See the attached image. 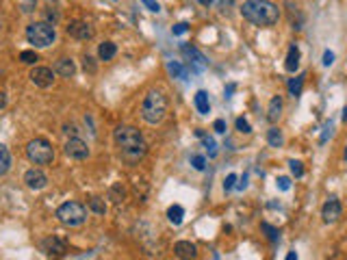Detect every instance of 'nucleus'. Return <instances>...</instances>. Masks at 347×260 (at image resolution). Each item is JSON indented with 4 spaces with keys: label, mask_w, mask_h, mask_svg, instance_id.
<instances>
[{
    "label": "nucleus",
    "mask_w": 347,
    "mask_h": 260,
    "mask_svg": "<svg viewBox=\"0 0 347 260\" xmlns=\"http://www.w3.org/2000/svg\"><path fill=\"white\" fill-rule=\"evenodd\" d=\"M289 167H291V174L295 178H302L304 176V167H302L300 160H289Z\"/></svg>",
    "instance_id": "obj_28"
},
{
    "label": "nucleus",
    "mask_w": 347,
    "mask_h": 260,
    "mask_svg": "<svg viewBox=\"0 0 347 260\" xmlns=\"http://www.w3.org/2000/svg\"><path fill=\"white\" fill-rule=\"evenodd\" d=\"M0 28H3V18H0Z\"/></svg>",
    "instance_id": "obj_46"
},
{
    "label": "nucleus",
    "mask_w": 347,
    "mask_h": 260,
    "mask_svg": "<svg viewBox=\"0 0 347 260\" xmlns=\"http://www.w3.org/2000/svg\"><path fill=\"white\" fill-rule=\"evenodd\" d=\"M213 128H215V133H217V135H224V133H226V121H224V119H215Z\"/></svg>",
    "instance_id": "obj_37"
},
{
    "label": "nucleus",
    "mask_w": 347,
    "mask_h": 260,
    "mask_svg": "<svg viewBox=\"0 0 347 260\" xmlns=\"http://www.w3.org/2000/svg\"><path fill=\"white\" fill-rule=\"evenodd\" d=\"M200 5H204V7H208V5H213V0H200Z\"/></svg>",
    "instance_id": "obj_44"
},
{
    "label": "nucleus",
    "mask_w": 347,
    "mask_h": 260,
    "mask_svg": "<svg viewBox=\"0 0 347 260\" xmlns=\"http://www.w3.org/2000/svg\"><path fill=\"white\" fill-rule=\"evenodd\" d=\"M42 249L46 251L48 256H66L68 245H66V241H61V239H56V237H50V239H46L42 243Z\"/></svg>",
    "instance_id": "obj_12"
},
{
    "label": "nucleus",
    "mask_w": 347,
    "mask_h": 260,
    "mask_svg": "<svg viewBox=\"0 0 347 260\" xmlns=\"http://www.w3.org/2000/svg\"><path fill=\"white\" fill-rule=\"evenodd\" d=\"M24 184L28 186V189H33V191H42V189H46L48 186V176L42 172V169H28L26 174H24Z\"/></svg>",
    "instance_id": "obj_11"
},
{
    "label": "nucleus",
    "mask_w": 347,
    "mask_h": 260,
    "mask_svg": "<svg viewBox=\"0 0 347 260\" xmlns=\"http://www.w3.org/2000/svg\"><path fill=\"white\" fill-rule=\"evenodd\" d=\"M232 5V0H219V9L222 11H226V7H230Z\"/></svg>",
    "instance_id": "obj_43"
},
{
    "label": "nucleus",
    "mask_w": 347,
    "mask_h": 260,
    "mask_svg": "<svg viewBox=\"0 0 347 260\" xmlns=\"http://www.w3.org/2000/svg\"><path fill=\"white\" fill-rule=\"evenodd\" d=\"M182 217H184V208H182V206H178V204L169 206V210H167V219H169V221H172L174 225H180V223H182Z\"/></svg>",
    "instance_id": "obj_21"
},
{
    "label": "nucleus",
    "mask_w": 347,
    "mask_h": 260,
    "mask_svg": "<svg viewBox=\"0 0 347 260\" xmlns=\"http://www.w3.org/2000/svg\"><path fill=\"white\" fill-rule=\"evenodd\" d=\"M63 133H66L68 137H78V128L74 124H66L63 126Z\"/></svg>",
    "instance_id": "obj_36"
},
{
    "label": "nucleus",
    "mask_w": 347,
    "mask_h": 260,
    "mask_svg": "<svg viewBox=\"0 0 347 260\" xmlns=\"http://www.w3.org/2000/svg\"><path fill=\"white\" fill-rule=\"evenodd\" d=\"M89 208L93 210L96 215H104V213H107V204H104L102 198H91L89 200Z\"/></svg>",
    "instance_id": "obj_24"
},
{
    "label": "nucleus",
    "mask_w": 347,
    "mask_h": 260,
    "mask_svg": "<svg viewBox=\"0 0 347 260\" xmlns=\"http://www.w3.org/2000/svg\"><path fill=\"white\" fill-rule=\"evenodd\" d=\"M341 215H343L341 200H338V198H328L324 208H321V217H324V221L326 223H334V221L341 219Z\"/></svg>",
    "instance_id": "obj_10"
},
{
    "label": "nucleus",
    "mask_w": 347,
    "mask_h": 260,
    "mask_svg": "<svg viewBox=\"0 0 347 260\" xmlns=\"http://www.w3.org/2000/svg\"><path fill=\"white\" fill-rule=\"evenodd\" d=\"M63 152H66V156L74 158V160H83L89 156V145H87L80 137H70L63 145Z\"/></svg>",
    "instance_id": "obj_7"
},
{
    "label": "nucleus",
    "mask_w": 347,
    "mask_h": 260,
    "mask_svg": "<svg viewBox=\"0 0 347 260\" xmlns=\"http://www.w3.org/2000/svg\"><path fill=\"white\" fill-rule=\"evenodd\" d=\"M28 78H30V83H33L35 87L46 89V87H50L54 83V72L50 68H44V65H35V68L30 70Z\"/></svg>",
    "instance_id": "obj_9"
},
{
    "label": "nucleus",
    "mask_w": 347,
    "mask_h": 260,
    "mask_svg": "<svg viewBox=\"0 0 347 260\" xmlns=\"http://www.w3.org/2000/svg\"><path fill=\"white\" fill-rule=\"evenodd\" d=\"M235 182H237V174H228V178H226V182H224V189L226 191L235 189Z\"/></svg>",
    "instance_id": "obj_34"
},
{
    "label": "nucleus",
    "mask_w": 347,
    "mask_h": 260,
    "mask_svg": "<svg viewBox=\"0 0 347 260\" xmlns=\"http://www.w3.org/2000/svg\"><path fill=\"white\" fill-rule=\"evenodd\" d=\"M11 169V152L7 150V145L0 143V176H5Z\"/></svg>",
    "instance_id": "obj_20"
},
{
    "label": "nucleus",
    "mask_w": 347,
    "mask_h": 260,
    "mask_svg": "<svg viewBox=\"0 0 347 260\" xmlns=\"http://www.w3.org/2000/svg\"><path fill=\"white\" fill-rule=\"evenodd\" d=\"M241 15L254 26L267 28L280 20V9L269 0H243L241 5Z\"/></svg>",
    "instance_id": "obj_2"
},
{
    "label": "nucleus",
    "mask_w": 347,
    "mask_h": 260,
    "mask_svg": "<svg viewBox=\"0 0 347 260\" xmlns=\"http://www.w3.org/2000/svg\"><path fill=\"white\" fill-rule=\"evenodd\" d=\"M174 254L178 258H196L198 256V247L193 245L191 241H178L174 245Z\"/></svg>",
    "instance_id": "obj_14"
},
{
    "label": "nucleus",
    "mask_w": 347,
    "mask_h": 260,
    "mask_svg": "<svg viewBox=\"0 0 347 260\" xmlns=\"http://www.w3.org/2000/svg\"><path fill=\"white\" fill-rule=\"evenodd\" d=\"M187 30H189V24L187 22H180V24H176V26L172 28L174 35H182V32H187Z\"/></svg>",
    "instance_id": "obj_35"
},
{
    "label": "nucleus",
    "mask_w": 347,
    "mask_h": 260,
    "mask_svg": "<svg viewBox=\"0 0 347 260\" xmlns=\"http://www.w3.org/2000/svg\"><path fill=\"white\" fill-rule=\"evenodd\" d=\"M293 258H297L295 251H291V254H287V260H293Z\"/></svg>",
    "instance_id": "obj_45"
},
{
    "label": "nucleus",
    "mask_w": 347,
    "mask_h": 260,
    "mask_svg": "<svg viewBox=\"0 0 347 260\" xmlns=\"http://www.w3.org/2000/svg\"><path fill=\"white\" fill-rule=\"evenodd\" d=\"M196 109H198L200 115H208L211 104H208V93L206 91H198L196 93Z\"/></svg>",
    "instance_id": "obj_19"
},
{
    "label": "nucleus",
    "mask_w": 347,
    "mask_h": 260,
    "mask_svg": "<svg viewBox=\"0 0 347 260\" xmlns=\"http://www.w3.org/2000/svg\"><path fill=\"white\" fill-rule=\"evenodd\" d=\"M54 72L59 76H63V78H72L76 74V65H74V61H72L70 56H61V59L54 63Z\"/></svg>",
    "instance_id": "obj_13"
},
{
    "label": "nucleus",
    "mask_w": 347,
    "mask_h": 260,
    "mask_svg": "<svg viewBox=\"0 0 347 260\" xmlns=\"http://www.w3.org/2000/svg\"><path fill=\"white\" fill-rule=\"evenodd\" d=\"M191 162H193V167H196V169H198V172H202V169H204V167H206V158H204V156H202V154H196V156H193V158H191Z\"/></svg>",
    "instance_id": "obj_31"
},
{
    "label": "nucleus",
    "mask_w": 347,
    "mask_h": 260,
    "mask_svg": "<svg viewBox=\"0 0 347 260\" xmlns=\"http://www.w3.org/2000/svg\"><path fill=\"white\" fill-rule=\"evenodd\" d=\"M280 115H282V98L273 95L269 100V107H267V119L271 121V124H276V121L280 119Z\"/></svg>",
    "instance_id": "obj_15"
},
{
    "label": "nucleus",
    "mask_w": 347,
    "mask_h": 260,
    "mask_svg": "<svg viewBox=\"0 0 347 260\" xmlns=\"http://www.w3.org/2000/svg\"><path fill=\"white\" fill-rule=\"evenodd\" d=\"M278 186L282 191H289L291 189V180H289V178H278Z\"/></svg>",
    "instance_id": "obj_40"
},
{
    "label": "nucleus",
    "mask_w": 347,
    "mask_h": 260,
    "mask_svg": "<svg viewBox=\"0 0 347 260\" xmlns=\"http://www.w3.org/2000/svg\"><path fill=\"white\" fill-rule=\"evenodd\" d=\"M109 200L113 202V204H122V202L126 200V189H124L122 182H115L109 189Z\"/></svg>",
    "instance_id": "obj_18"
},
{
    "label": "nucleus",
    "mask_w": 347,
    "mask_h": 260,
    "mask_svg": "<svg viewBox=\"0 0 347 260\" xmlns=\"http://www.w3.org/2000/svg\"><path fill=\"white\" fill-rule=\"evenodd\" d=\"M165 115H167V98L159 89H152L141 102V117L148 124H161Z\"/></svg>",
    "instance_id": "obj_3"
},
{
    "label": "nucleus",
    "mask_w": 347,
    "mask_h": 260,
    "mask_svg": "<svg viewBox=\"0 0 347 260\" xmlns=\"http://www.w3.org/2000/svg\"><path fill=\"white\" fill-rule=\"evenodd\" d=\"M18 7L22 13H33L37 9V0H18Z\"/></svg>",
    "instance_id": "obj_27"
},
{
    "label": "nucleus",
    "mask_w": 347,
    "mask_h": 260,
    "mask_svg": "<svg viewBox=\"0 0 347 260\" xmlns=\"http://www.w3.org/2000/svg\"><path fill=\"white\" fill-rule=\"evenodd\" d=\"M26 156L33 165H52L54 162V148L48 139H30L26 143Z\"/></svg>",
    "instance_id": "obj_5"
},
{
    "label": "nucleus",
    "mask_w": 347,
    "mask_h": 260,
    "mask_svg": "<svg viewBox=\"0 0 347 260\" xmlns=\"http://www.w3.org/2000/svg\"><path fill=\"white\" fill-rule=\"evenodd\" d=\"M332 63H334V52L326 50V52H324V65H326V68H330Z\"/></svg>",
    "instance_id": "obj_39"
},
{
    "label": "nucleus",
    "mask_w": 347,
    "mask_h": 260,
    "mask_svg": "<svg viewBox=\"0 0 347 260\" xmlns=\"http://www.w3.org/2000/svg\"><path fill=\"white\" fill-rule=\"evenodd\" d=\"M300 59H302L300 48H297V46H291V48H289L287 59H285V70H287V72H295L297 68H300Z\"/></svg>",
    "instance_id": "obj_16"
},
{
    "label": "nucleus",
    "mask_w": 347,
    "mask_h": 260,
    "mask_svg": "<svg viewBox=\"0 0 347 260\" xmlns=\"http://www.w3.org/2000/svg\"><path fill=\"white\" fill-rule=\"evenodd\" d=\"M167 70H169V72H172V74H176V76H180V78H184V70L180 68V65H178V63H169V65H167Z\"/></svg>",
    "instance_id": "obj_33"
},
{
    "label": "nucleus",
    "mask_w": 347,
    "mask_h": 260,
    "mask_svg": "<svg viewBox=\"0 0 347 260\" xmlns=\"http://www.w3.org/2000/svg\"><path fill=\"white\" fill-rule=\"evenodd\" d=\"M56 219L66 225V228H78L85 223L87 219V208L78 202H66L56 208Z\"/></svg>",
    "instance_id": "obj_6"
},
{
    "label": "nucleus",
    "mask_w": 347,
    "mask_h": 260,
    "mask_svg": "<svg viewBox=\"0 0 347 260\" xmlns=\"http://www.w3.org/2000/svg\"><path fill=\"white\" fill-rule=\"evenodd\" d=\"M115 54H117V46L113 44V42H104V44H100V48H98V59H100V61H111Z\"/></svg>",
    "instance_id": "obj_17"
},
{
    "label": "nucleus",
    "mask_w": 347,
    "mask_h": 260,
    "mask_svg": "<svg viewBox=\"0 0 347 260\" xmlns=\"http://www.w3.org/2000/svg\"><path fill=\"white\" fill-rule=\"evenodd\" d=\"M237 130H239V133H243V135H249V133H252V126H249L247 119L239 117V119H237Z\"/></svg>",
    "instance_id": "obj_29"
},
{
    "label": "nucleus",
    "mask_w": 347,
    "mask_h": 260,
    "mask_svg": "<svg viewBox=\"0 0 347 260\" xmlns=\"http://www.w3.org/2000/svg\"><path fill=\"white\" fill-rule=\"evenodd\" d=\"M26 39L28 44H33V48H50L54 42H56V30L50 22H33L26 26Z\"/></svg>",
    "instance_id": "obj_4"
},
{
    "label": "nucleus",
    "mask_w": 347,
    "mask_h": 260,
    "mask_svg": "<svg viewBox=\"0 0 347 260\" xmlns=\"http://www.w3.org/2000/svg\"><path fill=\"white\" fill-rule=\"evenodd\" d=\"M20 61L24 65H35L39 61V56H37L35 50H24V52H20Z\"/></svg>",
    "instance_id": "obj_25"
},
{
    "label": "nucleus",
    "mask_w": 347,
    "mask_h": 260,
    "mask_svg": "<svg viewBox=\"0 0 347 260\" xmlns=\"http://www.w3.org/2000/svg\"><path fill=\"white\" fill-rule=\"evenodd\" d=\"M46 22H50L52 26H54V24L59 22V11H56V9H50V7H48V9H46Z\"/></svg>",
    "instance_id": "obj_32"
},
{
    "label": "nucleus",
    "mask_w": 347,
    "mask_h": 260,
    "mask_svg": "<svg viewBox=\"0 0 347 260\" xmlns=\"http://www.w3.org/2000/svg\"><path fill=\"white\" fill-rule=\"evenodd\" d=\"M141 3L146 5L150 11H154V13H159V11H161V7H159V3H156V0H141Z\"/></svg>",
    "instance_id": "obj_38"
},
{
    "label": "nucleus",
    "mask_w": 347,
    "mask_h": 260,
    "mask_svg": "<svg viewBox=\"0 0 347 260\" xmlns=\"http://www.w3.org/2000/svg\"><path fill=\"white\" fill-rule=\"evenodd\" d=\"M113 139L119 148V156L128 165H137L148 152V145L143 141L141 133L133 126H117L115 133H113Z\"/></svg>",
    "instance_id": "obj_1"
},
{
    "label": "nucleus",
    "mask_w": 347,
    "mask_h": 260,
    "mask_svg": "<svg viewBox=\"0 0 347 260\" xmlns=\"http://www.w3.org/2000/svg\"><path fill=\"white\" fill-rule=\"evenodd\" d=\"M83 70L87 72V74H96V72H98V65H96L93 56H89V54L83 56Z\"/></svg>",
    "instance_id": "obj_26"
},
{
    "label": "nucleus",
    "mask_w": 347,
    "mask_h": 260,
    "mask_svg": "<svg viewBox=\"0 0 347 260\" xmlns=\"http://www.w3.org/2000/svg\"><path fill=\"white\" fill-rule=\"evenodd\" d=\"M5 107H7V93L0 91V109H5Z\"/></svg>",
    "instance_id": "obj_42"
},
{
    "label": "nucleus",
    "mask_w": 347,
    "mask_h": 260,
    "mask_svg": "<svg viewBox=\"0 0 347 260\" xmlns=\"http://www.w3.org/2000/svg\"><path fill=\"white\" fill-rule=\"evenodd\" d=\"M202 139H204V145L208 148V152H211V156L215 154V141L211 139V137H202Z\"/></svg>",
    "instance_id": "obj_41"
},
{
    "label": "nucleus",
    "mask_w": 347,
    "mask_h": 260,
    "mask_svg": "<svg viewBox=\"0 0 347 260\" xmlns=\"http://www.w3.org/2000/svg\"><path fill=\"white\" fill-rule=\"evenodd\" d=\"M66 32L72 39H78V42H85V39H91L93 37V28L89 22H83V20H74L66 26Z\"/></svg>",
    "instance_id": "obj_8"
},
{
    "label": "nucleus",
    "mask_w": 347,
    "mask_h": 260,
    "mask_svg": "<svg viewBox=\"0 0 347 260\" xmlns=\"http://www.w3.org/2000/svg\"><path fill=\"white\" fill-rule=\"evenodd\" d=\"M267 141H269V145L271 148H280L282 143H285V137H282V130L280 128H269V133H267Z\"/></svg>",
    "instance_id": "obj_22"
},
{
    "label": "nucleus",
    "mask_w": 347,
    "mask_h": 260,
    "mask_svg": "<svg viewBox=\"0 0 347 260\" xmlns=\"http://www.w3.org/2000/svg\"><path fill=\"white\" fill-rule=\"evenodd\" d=\"M261 228H263L265 232H267V239H269L271 243H276V241H278V230H276V228H271L269 223H263Z\"/></svg>",
    "instance_id": "obj_30"
},
{
    "label": "nucleus",
    "mask_w": 347,
    "mask_h": 260,
    "mask_svg": "<svg viewBox=\"0 0 347 260\" xmlns=\"http://www.w3.org/2000/svg\"><path fill=\"white\" fill-rule=\"evenodd\" d=\"M302 85H304V76L302 74L297 78H291V80H289V93H291L293 98H297L302 93Z\"/></svg>",
    "instance_id": "obj_23"
}]
</instances>
